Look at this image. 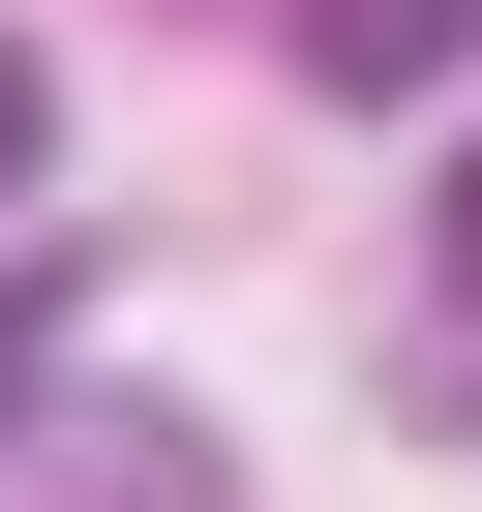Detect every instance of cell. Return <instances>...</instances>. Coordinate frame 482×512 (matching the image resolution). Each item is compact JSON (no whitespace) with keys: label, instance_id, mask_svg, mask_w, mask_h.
I'll list each match as a JSON object with an SVG mask.
<instances>
[{"label":"cell","instance_id":"3957f363","mask_svg":"<svg viewBox=\"0 0 482 512\" xmlns=\"http://www.w3.org/2000/svg\"><path fill=\"white\" fill-rule=\"evenodd\" d=\"M31 422H61V302L0 272V452H31Z\"/></svg>","mask_w":482,"mask_h":512},{"label":"cell","instance_id":"6da1fadb","mask_svg":"<svg viewBox=\"0 0 482 512\" xmlns=\"http://www.w3.org/2000/svg\"><path fill=\"white\" fill-rule=\"evenodd\" d=\"M0 482H31V512H241V452H211V422H151V392H61Z\"/></svg>","mask_w":482,"mask_h":512},{"label":"cell","instance_id":"7a4b0ae2","mask_svg":"<svg viewBox=\"0 0 482 512\" xmlns=\"http://www.w3.org/2000/svg\"><path fill=\"white\" fill-rule=\"evenodd\" d=\"M272 31H302V91H362V121H392V91H452V61H482V0H272Z\"/></svg>","mask_w":482,"mask_h":512},{"label":"cell","instance_id":"5b68a950","mask_svg":"<svg viewBox=\"0 0 482 512\" xmlns=\"http://www.w3.org/2000/svg\"><path fill=\"white\" fill-rule=\"evenodd\" d=\"M452 302H482V151H452Z\"/></svg>","mask_w":482,"mask_h":512},{"label":"cell","instance_id":"277c9868","mask_svg":"<svg viewBox=\"0 0 482 512\" xmlns=\"http://www.w3.org/2000/svg\"><path fill=\"white\" fill-rule=\"evenodd\" d=\"M31 151H61V61H31V31H0V181H31Z\"/></svg>","mask_w":482,"mask_h":512}]
</instances>
